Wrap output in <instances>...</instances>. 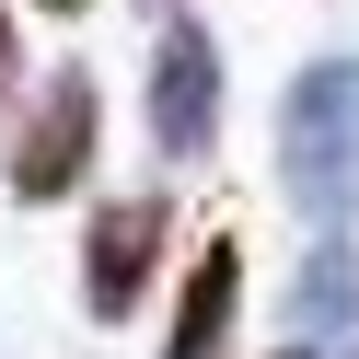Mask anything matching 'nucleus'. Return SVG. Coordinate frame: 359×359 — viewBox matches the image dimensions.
I'll return each mask as SVG.
<instances>
[{
	"mask_svg": "<svg viewBox=\"0 0 359 359\" xmlns=\"http://www.w3.org/2000/svg\"><path fill=\"white\" fill-rule=\"evenodd\" d=\"M151 151H163V163H209L220 151V47L186 12H174L163 47H151Z\"/></svg>",
	"mask_w": 359,
	"mask_h": 359,
	"instance_id": "obj_4",
	"label": "nucleus"
},
{
	"mask_svg": "<svg viewBox=\"0 0 359 359\" xmlns=\"http://www.w3.org/2000/svg\"><path fill=\"white\" fill-rule=\"evenodd\" d=\"M278 359H359V243L325 232L278 290Z\"/></svg>",
	"mask_w": 359,
	"mask_h": 359,
	"instance_id": "obj_5",
	"label": "nucleus"
},
{
	"mask_svg": "<svg viewBox=\"0 0 359 359\" xmlns=\"http://www.w3.org/2000/svg\"><path fill=\"white\" fill-rule=\"evenodd\" d=\"M278 197L313 232H359V58H313L278 93Z\"/></svg>",
	"mask_w": 359,
	"mask_h": 359,
	"instance_id": "obj_1",
	"label": "nucleus"
},
{
	"mask_svg": "<svg viewBox=\"0 0 359 359\" xmlns=\"http://www.w3.org/2000/svg\"><path fill=\"white\" fill-rule=\"evenodd\" d=\"M12 81H24V35H12V0H0V104H12Z\"/></svg>",
	"mask_w": 359,
	"mask_h": 359,
	"instance_id": "obj_7",
	"label": "nucleus"
},
{
	"mask_svg": "<svg viewBox=\"0 0 359 359\" xmlns=\"http://www.w3.org/2000/svg\"><path fill=\"white\" fill-rule=\"evenodd\" d=\"M151 12H163V24H174V12H186V0H151Z\"/></svg>",
	"mask_w": 359,
	"mask_h": 359,
	"instance_id": "obj_9",
	"label": "nucleus"
},
{
	"mask_svg": "<svg viewBox=\"0 0 359 359\" xmlns=\"http://www.w3.org/2000/svg\"><path fill=\"white\" fill-rule=\"evenodd\" d=\"M163 255H174V197H104L93 209V232H81V313L93 325H128V313L151 302V278H163Z\"/></svg>",
	"mask_w": 359,
	"mask_h": 359,
	"instance_id": "obj_3",
	"label": "nucleus"
},
{
	"mask_svg": "<svg viewBox=\"0 0 359 359\" xmlns=\"http://www.w3.org/2000/svg\"><path fill=\"white\" fill-rule=\"evenodd\" d=\"M232 336H243V243L209 232L186 255V302L163 325V359H232Z\"/></svg>",
	"mask_w": 359,
	"mask_h": 359,
	"instance_id": "obj_6",
	"label": "nucleus"
},
{
	"mask_svg": "<svg viewBox=\"0 0 359 359\" xmlns=\"http://www.w3.org/2000/svg\"><path fill=\"white\" fill-rule=\"evenodd\" d=\"M93 151H104V93H93V70H47V81L24 93V116H12V197H24V209L81 197Z\"/></svg>",
	"mask_w": 359,
	"mask_h": 359,
	"instance_id": "obj_2",
	"label": "nucleus"
},
{
	"mask_svg": "<svg viewBox=\"0 0 359 359\" xmlns=\"http://www.w3.org/2000/svg\"><path fill=\"white\" fill-rule=\"evenodd\" d=\"M35 12H93V0H35Z\"/></svg>",
	"mask_w": 359,
	"mask_h": 359,
	"instance_id": "obj_8",
	"label": "nucleus"
}]
</instances>
